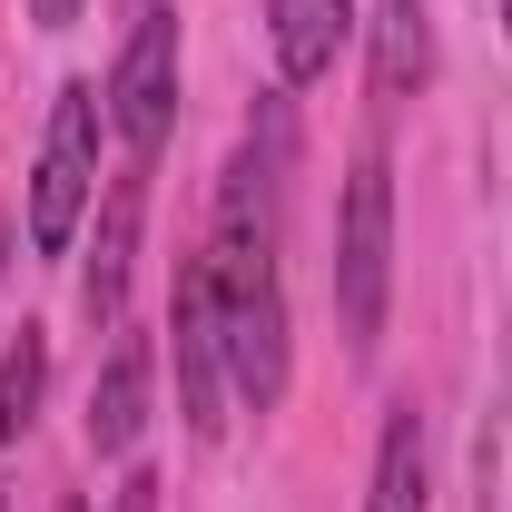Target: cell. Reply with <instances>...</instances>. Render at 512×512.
<instances>
[{"instance_id": "1", "label": "cell", "mask_w": 512, "mask_h": 512, "mask_svg": "<svg viewBox=\"0 0 512 512\" xmlns=\"http://www.w3.org/2000/svg\"><path fill=\"white\" fill-rule=\"evenodd\" d=\"M384 296H394V168L384 148H365L335 207V325L355 355L384 345Z\"/></svg>"}, {"instance_id": "2", "label": "cell", "mask_w": 512, "mask_h": 512, "mask_svg": "<svg viewBox=\"0 0 512 512\" xmlns=\"http://www.w3.org/2000/svg\"><path fill=\"white\" fill-rule=\"evenodd\" d=\"M217 325H227V384L247 394L256 414L286 404V375H296V335H286V286H276V256H217Z\"/></svg>"}, {"instance_id": "3", "label": "cell", "mask_w": 512, "mask_h": 512, "mask_svg": "<svg viewBox=\"0 0 512 512\" xmlns=\"http://www.w3.org/2000/svg\"><path fill=\"white\" fill-rule=\"evenodd\" d=\"M99 128H109V99L89 79H69L50 99V138H40V168H30V247L69 256L89 197H99Z\"/></svg>"}, {"instance_id": "4", "label": "cell", "mask_w": 512, "mask_h": 512, "mask_svg": "<svg viewBox=\"0 0 512 512\" xmlns=\"http://www.w3.org/2000/svg\"><path fill=\"white\" fill-rule=\"evenodd\" d=\"M99 99H109L119 148L148 168L168 148V119H178V10L168 0H138V20H128V40H119V69H109Z\"/></svg>"}, {"instance_id": "5", "label": "cell", "mask_w": 512, "mask_h": 512, "mask_svg": "<svg viewBox=\"0 0 512 512\" xmlns=\"http://www.w3.org/2000/svg\"><path fill=\"white\" fill-rule=\"evenodd\" d=\"M168 335H178V414H188L197 444H217V424H227V325H217V266L207 256L178 276Z\"/></svg>"}, {"instance_id": "6", "label": "cell", "mask_w": 512, "mask_h": 512, "mask_svg": "<svg viewBox=\"0 0 512 512\" xmlns=\"http://www.w3.org/2000/svg\"><path fill=\"white\" fill-rule=\"evenodd\" d=\"M138 217H148V168L128 158V178L109 188V207H99L89 266H79V306H89V325H119V306H128V266H138Z\"/></svg>"}, {"instance_id": "7", "label": "cell", "mask_w": 512, "mask_h": 512, "mask_svg": "<svg viewBox=\"0 0 512 512\" xmlns=\"http://www.w3.org/2000/svg\"><path fill=\"white\" fill-rule=\"evenodd\" d=\"M266 40H276V79L316 89L335 50L355 40V0H266Z\"/></svg>"}, {"instance_id": "8", "label": "cell", "mask_w": 512, "mask_h": 512, "mask_svg": "<svg viewBox=\"0 0 512 512\" xmlns=\"http://www.w3.org/2000/svg\"><path fill=\"white\" fill-rule=\"evenodd\" d=\"M148 375H158V355L138 335H119L99 384H89V453H138V434H148Z\"/></svg>"}, {"instance_id": "9", "label": "cell", "mask_w": 512, "mask_h": 512, "mask_svg": "<svg viewBox=\"0 0 512 512\" xmlns=\"http://www.w3.org/2000/svg\"><path fill=\"white\" fill-rule=\"evenodd\" d=\"M365 512H434V453H424V414H414V404H394V414H384Z\"/></svg>"}, {"instance_id": "10", "label": "cell", "mask_w": 512, "mask_h": 512, "mask_svg": "<svg viewBox=\"0 0 512 512\" xmlns=\"http://www.w3.org/2000/svg\"><path fill=\"white\" fill-rule=\"evenodd\" d=\"M375 89L384 99H414L434 79V10L424 0H375Z\"/></svg>"}, {"instance_id": "11", "label": "cell", "mask_w": 512, "mask_h": 512, "mask_svg": "<svg viewBox=\"0 0 512 512\" xmlns=\"http://www.w3.org/2000/svg\"><path fill=\"white\" fill-rule=\"evenodd\" d=\"M40 394H50V335L20 325V345L0 355V444H20L40 424Z\"/></svg>"}, {"instance_id": "12", "label": "cell", "mask_w": 512, "mask_h": 512, "mask_svg": "<svg viewBox=\"0 0 512 512\" xmlns=\"http://www.w3.org/2000/svg\"><path fill=\"white\" fill-rule=\"evenodd\" d=\"M109 512H158V473H128L119 493H109Z\"/></svg>"}, {"instance_id": "13", "label": "cell", "mask_w": 512, "mask_h": 512, "mask_svg": "<svg viewBox=\"0 0 512 512\" xmlns=\"http://www.w3.org/2000/svg\"><path fill=\"white\" fill-rule=\"evenodd\" d=\"M30 20H40V30H69V20H79V0H30Z\"/></svg>"}, {"instance_id": "14", "label": "cell", "mask_w": 512, "mask_h": 512, "mask_svg": "<svg viewBox=\"0 0 512 512\" xmlns=\"http://www.w3.org/2000/svg\"><path fill=\"white\" fill-rule=\"evenodd\" d=\"M0 266H10V217H0Z\"/></svg>"}, {"instance_id": "15", "label": "cell", "mask_w": 512, "mask_h": 512, "mask_svg": "<svg viewBox=\"0 0 512 512\" xmlns=\"http://www.w3.org/2000/svg\"><path fill=\"white\" fill-rule=\"evenodd\" d=\"M503 30H512V0H503Z\"/></svg>"}, {"instance_id": "16", "label": "cell", "mask_w": 512, "mask_h": 512, "mask_svg": "<svg viewBox=\"0 0 512 512\" xmlns=\"http://www.w3.org/2000/svg\"><path fill=\"white\" fill-rule=\"evenodd\" d=\"M60 512H79V503H60Z\"/></svg>"}, {"instance_id": "17", "label": "cell", "mask_w": 512, "mask_h": 512, "mask_svg": "<svg viewBox=\"0 0 512 512\" xmlns=\"http://www.w3.org/2000/svg\"><path fill=\"white\" fill-rule=\"evenodd\" d=\"M0 512H10V503H0Z\"/></svg>"}]
</instances>
